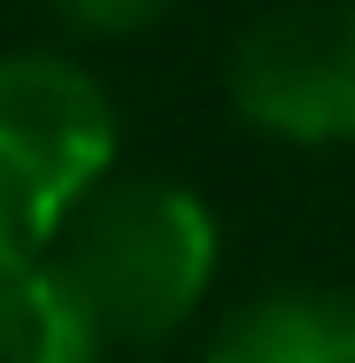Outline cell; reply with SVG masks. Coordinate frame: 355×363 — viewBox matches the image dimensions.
Returning a JSON list of instances; mask_svg holds the SVG:
<instances>
[{
	"instance_id": "6da1fadb",
	"label": "cell",
	"mask_w": 355,
	"mask_h": 363,
	"mask_svg": "<svg viewBox=\"0 0 355 363\" xmlns=\"http://www.w3.org/2000/svg\"><path fill=\"white\" fill-rule=\"evenodd\" d=\"M62 271L101 317L108 348H154L216 279V217L170 178H108L62 232Z\"/></svg>"
},
{
	"instance_id": "7a4b0ae2",
	"label": "cell",
	"mask_w": 355,
	"mask_h": 363,
	"mask_svg": "<svg viewBox=\"0 0 355 363\" xmlns=\"http://www.w3.org/2000/svg\"><path fill=\"white\" fill-rule=\"evenodd\" d=\"M116 178V108L62 55H0V279L55 255L70 217Z\"/></svg>"
},
{
	"instance_id": "3957f363",
	"label": "cell",
	"mask_w": 355,
	"mask_h": 363,
	"mask_svg": "<svg viewBox=\"0 0 355 363\" xmlns=\"http://www.w3.org/2000/svg\"><path fill=\"white\" fill-rule=\"evenodd\" d=\"M224 93L286 147H355V0H293L240 31Z\"/></svg>"
},
{
	"instance_id": "277c9868",
	"label": "cell",
	"mask_w": 355,
	"mask_h": 363,
	"mask_svg": "<svg viewBox=\"0 0 355 363\" xmlns=\"http://www.w3.org/2000/svg\"><path fill=\"white\" fill-rule=\"evenodd\" d=\"M201 363H355V294L271 286L216 325Z\"/></svg>"
},
{
	"instance_id": "5b68a950",
	"label": "cell",
	"mask_w": 355,
	"mask_h": 363,
	"mask_svg": "<svg viewBox=\"0 0 355 363\" xmlns=\"http://www.w3.org/2000/svg\"><path fill=\"white\" fill-rule=\"evenodd\" d=\"M108 333L85 309L62 255H39L0 279V363H101Z\"/></svg>"
},
{
	"instance_id": "8992f818",
	"label": "cell",
	"mask_w": 355,
	"mask_h": 363,
	"mask_svg": "<svg viewBox=\"0 0 355 363\" xmlns=\"http://www.w3.org/2000/svg\"><path fill=\"white\" fill-rule=\"evenodd\" d=\"M62 16H70L77 31H93V39H124V31H147V23H162L178 0H55Z\"/></svg>"
}]
</instances>
